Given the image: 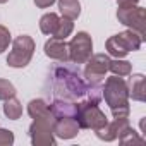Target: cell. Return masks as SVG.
I'll return each mask as SVG.
<instances>
[{"label": "cell", "instance_id": "2", "mask_svg": "<svg viewBox=\"0 0 146 146\" xmlns=\"http://www.w3.org/2000/svg\"><path fill=\"white\" fill-rule=\"evenodd\" d=\"M103 98L113 117H129V93L124 78L115 74L108 78L103 86Z\"/></svg>", "mask_w": 146, "mask_h": 146}, {"label": "cell", "instance_id": "26", "mask_svg": "<svg viewBox=\"0 0 146 146\" xmlns=\"http://www.w3.org/2000/svg\"><path fill=\"white\" fill-rule=\"evenodd\" d=\"M7 2V0H0V4H5Z\"/></svg>", "mask_w": 146, "mask_h": 146}, {"label": "cell", "instance_id": "17", "mask_svg": "<svg viewBox=\"0 0 146 146\" xmlns=\"http://www.w3.org/2000/svg\"><path fill=\"white\" fill-rule=\"evenodd\" d=\"M4 113H5V117L11 119V120L21 119V115H23V105H21V102H19L16 96L5 100V103H4Z\"/></svg>", "mask_w": 146, "mask_h": 146}, {"label": "cell", "instance_id": "25", "mask_svg": "<svg viewBox=\"0 0 146 146\" xmlns=\"http://www.w3.org/2000/svg\"><path fill=\"white\" fill-rule=\"evenodd\" d=\"M52 4H55V0H35V5L40 7V9H46Z\"/></svg>", "mask_w": 146, "mask_h": 146}, {"label": "cell", "instance_id": "21", "mask_svg": "<svg viewBox=\"0 0 146 146\" xmlns=\"http://www.w3.org/2000/svg\"><path fill=\"white\" fill-rule=\"evenodd\" d=\"M12 96H16L14 84L11 81H7V79H0V100L5 102V100H9Z\"/></svg>", "mask_w": 146, "mask_h": 146}, {"label": "cell", "instance_id": "19", "mask_svg": "<svg viewBox=\"0 0 146 146\" xmlns=\"http://www.w3.org/2000/svg\"><path fill=\"white\" fill-rule=\"evenodd\" d=\"M74 31V23L72 19H67V17H62L58 19V24L53 31V38H58V40H65L67 36H70V33Z\"/></svg>", "mask_w": 146, "mask_h": 146}, {"label": "cell", "instance_id": "22", "mask_svg": "<svg viewBox=\"0 0 146 146\" xmlns=\"http://www.w3.org/2000/svg\"><path fill=\"white\" fill-rule=\"evenodd\" d=\"M119 141H120L122 144H129V143H144V139H143L141 136H137V132H136L132 127H129V129L119 137Z\"/></svg>", "mask_w": 146, "mask_h": 146}, {"label": "cell", "instance_id": "1", "mask_svg": "<svg viewBox=\"0 0 146 146\" xmlns=\"http://www.w3.org/2000/svg\"><path fill=\"white\" fill-rule=\"evenodd\" d=\"M52 90L55 98L60 100H69V102H78L84 98L88 83L79 76V70L70 69L65 65H57L52 69Z\"/></svg>", "mask_w": 146, "mask_h": 146}, {"label": "cell", "instance_id": "20", "mask_svg": "<svg viewBox=\"0 0 146 146\" xmlns=\"http://www.w3.org/2000/svg\"><path fill=\"white\" fill-rule=\"evenodd\" d=\"M108 70H112L115 76L124 78V76H129V74H131L132 65H131V62H127V60L115 58V60H110V64H108Z\"/></svg>", "mask_w": 146, "mask_h": 146}, {"label": "cell", "instance_id": "23", "mask_svg": "<svg viewBox=\"0 0 146 146\" xmlns=\"http://www.w3.org/2000/svg\"><path fill=\"white\" fill-rule=\"evenodd\" d=\"M11 41H12V38H11V31H9L5 26L0 24V53H4V52L9 48Z\"/></svg>", "mask_w": 146, "mask_h": 146}, {"label": "cell", "instance_id": "13", "mask_svg": "<svg viewBox=\"0 0 146 146\" xmlns=\"http://www.w3.org/2000/svg\"><path fill=\"white\" fill-rule=\"evenodd\" d=\"M48 107H50V112H52V115L55 119H62V117L76 119V113H78V103L76 102H69V100L55 98Z\"/></svg>", "mask_w": 146, "mask_h": 146}, {"label": "cell", "instance_id": "10", "mask_svg": "<svg viewBox=\"0 0 146 146\" xmlns=\"http://www.w3.org/2000/svg\"><path fill=\"white\" fill-rule=\"evenodd\" d=\"M129 127H131L129 117H113L112 122H107L102 129H98V131H95V132H96L98 139L108 141V143H110V141L119 139Z\"/></svg>", "mask_w": 146, "mask_h": 146}, {"label": "cell", "instance_id": "14", "mask_svg": "<svg viewBox=\"0 0 146 146\" xmlns=\"http://www.w3.org/2000/svg\"><path fill=\"white\" fill-rule=\"evenodd\" d=\"M28 113L29 117L35 120V119H45V120H55V117L52 115L50 112V107L45 100L41 98H36V100H31L28 103Z\"/></svg>", "mask_w": 146, "mask_h": 146}, {"label": "cell", "instance_id": "15", "mask_svg": "<svg viewBox=\"0 0 146 146\" xmlns=\"http://www.w3.org/2000/svg\"><path fill=\"white\" fill-rule=\"evenodd\" d=\"M127 93L129 98L134 102H144L146 100V91H144V76L143 74H134L129 83H127Z\"/></svg>", "mask_w": 146, "mask_h": 146}, {"label": "cell", "instance_id": "3", "mask_svg": "<svg viewBox=\"0 0 146 146\" xmlns=\"http://www.w3.org/2000/svg\"><path fill=\"white\" fill-rule=\"evenodd\" d=\"M144 38L132 31V29H127V31H122L119 35H113L107 40L105 46H107V52L108 55L115 57V58H124L129 52H137L143 45Z\"/></svg>", "mask_w": 146, "mask_h": 146}, {"label": "cell", "instance_id": "24", "mask_svg": "<svg viewBox=\"0 0 146 146\" xmlns=\"http://www.w3.org/2000/svg\"><path fill=\"white\" fill-rule=\"evenodd\" d=\"M14 144V132L9 129H0V146Z\"/></svg>", "mask_w": 146, "mask_h": 146}, {"label": "cell", "instance_id": "11", "mask_svg": "<svg viewBox=\"0 0 146 146\" xmlns=\"http://www.w3.org/2000/svg\"><path fill=\"white\" fill-rule=\"evenodd\" d=\"M45 55L48 58H53V60H58L62 64L69 62V43H65V40H58V38H50L45 46Z\"/></svg>", "mask_w": 146, "mask_h": 146}, {"label": "cell", "instance_id": "4", "mask_svg": "<svg viewBox=\"0 0 146 146\" xmlns=\"http://www.w3.org/2000/svg\"><path fill=\"white\" fill-rule=\"evenodd\" d=\"M76 120L79 124V129H93V131L102 129L108 122L107 115L100 110L98 103L88 98H81V102L78 103Z\"/></svg>", "mask_w": 146, "mask_h": 146}, {"label": "cell", "instance_id": "5", "mask_svg": "<svg viewBox=\"0 0 146 146\" xmlns=\"http://www.w3.org/2000/svg\"><path fill=\"white\" fill-rule=\"evenodd\" d=\"M35 40L28 35H21L12 41V50L7 55V65L14 69H23L26 67L35 53Z\"/></svg>", "mask_w": 146, "mask_h": 146}, {"label": "cell", "instance_id": "12", "mask_svg": "<svg viewBox=\"0 0 146 146\" xmlns=\"http://www.w3.org/2000/svg\"><path fill=\"white\" fill-rule=\"evenodd\" d=\"M53 134L60 139H72L79 134V124L72 117L55 119L53 122Z\"/></svg>", "mask_w": 146, "mask_h": 146}, {"label": "cell", "instance_id": "16", "mask_svg": "<svg viewBox=\"0 0 146 146\" xmlns=\"http://www.w3.org/2000/svg\"><path fill=\"white\" fill-rule=\"evenodd\" d=\"M58 11L62 14V17H67V19H78L79 14H81V4L79 0H58Z\"/></svg>", "mask_w": 146, "mask_h": 146}, {"label": "cell", "instance_id": "18", "mask_svg": "<svg viewBox=\"0 0 146 146\" xmlns=\"http://www.w3.org/2000/svg\"><path fill=\"white\" fill-rule=\"evenodd\" d=\"M58 19H60V17H58L55 12H48V14L41 16V19H40V31H41L43 35L52 36L53 31H55V28H57V24H58Z\"/></svg>", "mask_w": 146, "mask_h": 146}, {"label": "cell", "instance_id": "9", "mask_svg": "<svg viewBox=\"0 0 146 146\" xmlns=\"http://www.w3.org/2000/svg\"><path fill=\"white\" fill-rule=\"evenodd\" d=\"M108 64H110L108 55H105V53L91 55L88 58V62H86V67H84L86 83H102V79L108 72Z\"/></svg>", "mask_w": 146, "mask_h": 146}, {"label": "cell", "instance_id": "6", "mask_svg": "<svg viewBox=\"0 0 146 146\" xmlns=\"http://www.w3.org/2000/svg\"><path fill=\"white\" fill-rule=\"evenodd\" d=\"M117 19L129 29L139 33L143 38L144 36V23H146V9L136 5H119L117 11Z\"/></svg>", "mask_w": 146, "mask_h": 146}, {"label": "cell", "instance_id": "7", "mask_svg": "<svg viewBox=\"0 0 146 146\" xmlns=\"http://www.w3.org/2000/svg\"><path fill=\"white\" fill-rule=\"evenodd\" d=\"M93 55V40L86 31H79L69 43V62L72 64H86Z\"/></svg>", "mask_w": 146, "mask_h": 146}, {"label": "cell", "instance_id": "8", "mask_svg": "<svg viewBox=\"0 0 146 146\" xmlns=\"http://www.w3.org/2000/svg\"><path fill=\"white\" fill-rule=\"evenodd\" d=\"M53 122L45 119H35L29 125V137L35 146H55Z\"/></svg>", "mask_w": 146, "mask_h": 146}]
</instances>
